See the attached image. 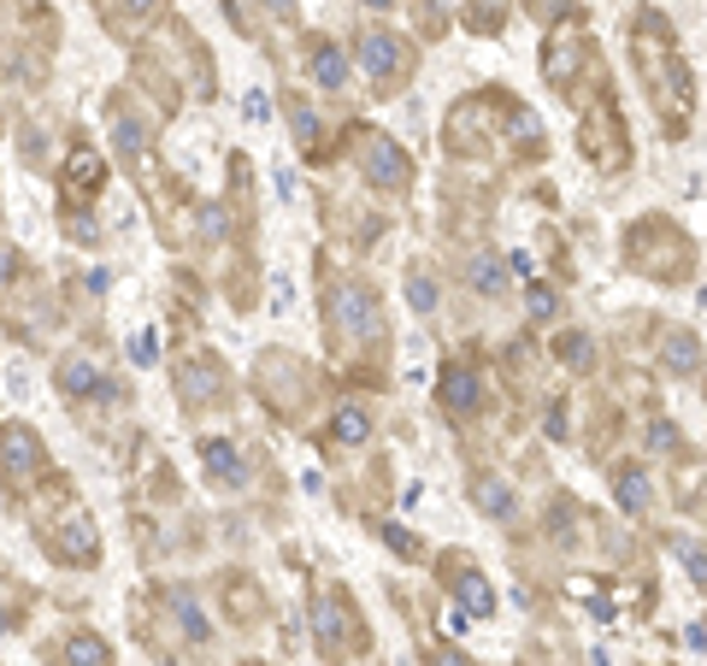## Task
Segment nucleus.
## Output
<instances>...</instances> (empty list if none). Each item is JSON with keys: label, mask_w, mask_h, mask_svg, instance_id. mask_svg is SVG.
<instances>
[{"label": "nucleus", "mask_w": 707, "mask_h": 666, "mask_svg": "<svg viewBox=\"0 0 707 666\" xmlns=\"http://www.w3.org/2000/svg\"><path fill=\"white\" fill-rule=\"evenodd\" d=\"M359 166H366V178L378 183V190H401V183H407V154L389 136H359Z\"/></svg>", "instance_id": "obj_1"}, {"label": "nucleus", "mask_w": 707, "mask_h": 666, "mask_svg": "<svg viewBox=\"0 0 707 666\" xmlns=\"http://www.w3.org/2000/svg\"><path fill=\"white\" fill-rule=\"evenodd\" d=\"M0 467H7V477H19V484H31V477L41 472V443H36L31 425L0 431Z\"/></svg>", "instance_id": "obj_2"}, {"label": "nucleus", "mask_w": 707, "mask_h": 666, "mask_svg": "<svg viewBox=\"0 0 707 666\" xmlns=\"http://www.w3.org/2000/svg\"><path fill=\"white\" fill-rule=\"evenodd\" d=\"M354 53H359V65L371 71V77H395V71H407V41L401 36H389V31H366L354 41Z\"/></svg>", "instance_id": "obj_3"}, {"label": "nucleus", "mask_w": 707, "mask_h": 666, "mask_svg": "<svg viewBox=\"0 0 707 666\" xmlns=\"http://www.w3.org/2000/svg\"><path fill=\"white\" fill-rule=\"evenodd\" d=\"M60 389H65V396H77V401L83 396H112V378H100L83 354H71L65 366H60Z\"/></svg>", "instance_id": "obj_4"}, {"label": "nucleus", "mask_w": 707, "mask_h": 666, "mask_svg": "<svg viewBox=\"0 0 707 666\" xmlns=\"http://www.w3.org/2000/svg\"><path fill=\"white\" fill-rule=\"evenodd\" d=\"M478 401H484L478 372H466V366H449V372H442V408H449V413H472Z\"/></svg>", "instance_id": "obj_5"}, {"label": "nucleus", "mask_w": 707, "mask_h": 666, "mask_svg": "<svg viewBox=\"0 0 707 666\" xmlns=\"http://www.w3.org/2000/svg\"><path fill=\"white\" fill-rule=\"evenodd\" d=\"M454 590H460V602H466L478 619H489V614H496V590L484 584V572H478V567H466V560H454Z\"/></svg>", "instance_id": "obj_6"}, {"label": "nucleus", "mask_w": 707, "mask_h": 666, "mask_svg": "<svg viewBox=\"0 0 707 666\" xmlns=\"http://www.w3.org/2000/svg\"><path fill=\"white\" fill-rule=\"evenodd\" d=\"M200 460H207V472H219V484H242V460L224 437H200Z\"/></svg>", "instance_id": "obj_7"}, {"label": "nucleus", "mask_w": 707, "mask_h": 666, "mask_svg": "<svg viewBox=\"0 0 707 666\" xmlns=\"http://www.w3.org/2000/svg\"><path fill=\"white\" fill-rule=\"evenodd\" d=\"M65 661H71V666H112V649L100 643L95 631H71V637H65Z\"/></svg>", "instance_id": "obj_8"}, {"label": "nucleus", "mask_w": 707, "mask_h": 666, "mask_svg": "<svg viewBox=\"0 0 707 666\" xmlns=\"http://www.w3.org/2000/svg\"><path fill=\"white\" fill-rule=\"evenodd\" d=\"M313 77H319L325 89H342V83H349V60H342L330 41H313Z\"/></svg>", "instance_id": "obj_9"}, {"label": "nucleus", "mask_w": 707, "mask_h": 666, "mask_svg": "<svg viewBox=\"0 0 707 666\" xmlns=\"http://www.w3.org/2000/svg\"><path fill=\"white\" fill-rule=\"evenodd\" d=\"M166 602L178 607V626L190 631L195 643H207V637H212V626H207V614H200V607H195V596H190V590H166Z\"/></svg>", "instance_id": "obj_10"}, {"label": "nucleus", "mask_w": 707, "mask_h": 666, "mask_svg": "<svg viewBox=\"0 0 707 666\" xmlns=\"http://www.w3.org/2000/svg\"><path fill=\"white\" fill-rule=\"evenodd\" d=\"M578 53H584L578 36H560V41H554V53H548V83H554V89H566V77H572V65H578Z\"/></svg>", "instance_id": "obj_11"}, {"label": "nucleus", "mask_w": 707, "mask_h": 666, "mask_svg": "<svg viewBox=\"0 0 707 666\" xmlns=\"http://www.w3.org/2000/svg\"><path fill=\"white\" fill-rule=\"evenodd\" d=\"M501 283H508V271H501L496 254H478V259H472V289H478V295H501Z\"/></svg>", "instance_id": "obj_12"}, {"label": "nucleus", "mask_w": 707, "mask_h": 666, "mask_svg": "<svg viewBox=\"0 0 707 666\" xmlns=\"http://www.w3.org/2000/svg\"><path fill=\"white\" fill-rule=\"evenodd\" d=\"M478 508H484V513L513 519V489H508V484H489V477H478Z\"/></svg>", "instance_id": "obj_13"}, {"label": "nucleus", "mask_w": 707, "mask_h": 666, "mask_svg": "<svg viewBox=\"0 0 707 666\" xmlns=\"http://www.w3.org/2000/svg\"><path fill=\"white\" fill-rule=\"evenodd\" d=\"M89 190H100V159L77 154V159H71V195H89Z\"/></svg>", "instance_id": "obj_14"}, {"label": "nucleus", "mask_w": 707, "mask_h": 666, "mask_svg": "<svg viewBox=\"0 0 707 666\" xmlns=\"http://www.w3.org/2000/svg\"><path fill=\"white\" fill-rule=\"evenodd\" d=\"M613 484H619V501H625L631 513H643V508H648V484H643V472H631V467H625V472L613 477Z\"/></svg>", "instance_id": "obj_15"}, {"label": "nucleus", "mask_w": 707, "mask_h": 666, "mask_svg": "<svg viewBox=\"0 0 707 666\" xmlns=\"http://www.w3.org/2000/svg\"><path fill=\"white\" fill-rule=\"evenodd\" d=\"M696 360H702L696 337H690V330H678V337H672V349H667V366H672V372H696Z\"/></svg>", "instance_id": "obj_16"}, {"label": "nucleus", "mask_w": 707, "mask_h": 666, "mask_svg": "<svg viewBox=\"0 0 707 666\" xmlns=\"http://www.w3.org/2000/svg\"><path fill=\"white\" fill-rule=\"evenodd\" d=\"M337 437H342V443H366V437H371V419L359 413V408H342V413H337Z\"/></svg>", "instance_id": "obj_17"}, {"label": "nucleus", "mask_w": 707, "mask_h": 666, "mask_svg": "<svg viewBox=\"0 0 707 666\" xmlns=\"http://www.w3.org/2000/svg\"><path fill=\"white\" fill-rule=\"evenodd\" d=\"M319 637H325V643H337V637H342V607L337 602H319Z\"/></svg>", "instance_id": "obj_18"}, {"label": "nucleus", "mask_w": 707, "mask_h": 666, "mask_svg": "<svg viewBox=\"0 0 707 666\" xmlns=\"http://www.w3.org/2000/svg\"><path fill=\"white\" fill-rule=\"evenodd\" d=\"M560 354H566V360H572V366H578V372H584V366H596V349H584V342H578V330H572V337L560 342Z\"/></svg>", "instance_id": "obj_19"}, {"label": "nucleus", "mask_w": 707, "mask_h": 666, "mask_svg": "<svg viewBox=\"0 0 707 666\" xmlns=\"http://www.w3.org/2000/svg\"><path fill=\"white\" fill-rule=\"evenodd\" d=\"M413 307H418V313H430V307H437V289H430L425 271H413Z\"/></svg>", "instance_id": "obj_20"}, {"label": "nucleus", "mask_w": 707, "mask_h": 666, "mask_svg": "<svg viewBox=\"0 0 707 666\" xmlns=\"http://www.w3.org/2000/svg\"><path fill=\"white\" fill-rule=\"evenodd\" d=\"M242 112H248L254 124H266V119H271V95H259V89H254V95H248V107H242Z\"/></svg>", "instance_id": "obj_21"}, {"label": "nucleus", "mask_w": 707, "mask_h": 666, "mask_svg": "<svg viewBox=\"0 0 707 666\" xmlns=\"http://www.w3.org/2000/svg\"><path fill=\"white\" fill-rule=\"evenodd\" d=\"M531 313H537V318H548V313H554V295H548L543 283H531Z\"/></svg>", "instance_id": "obj_22"}, {"label": "nucleus", "mask_w": 707, "mask_h": 666, "mask_svg": "<svg viewBox=\"0 0 707 666\" xmlns=\"http://www.w3.org/2000/svg\"><path fill=\"white\" fill-rule=\"evenodd\" d=\"M19 278V254H12V242H0V283Z\"/></svg>", "instance_id": "obj_23"}, {"label": "nucleus", "mask_w": 707, "mask_h": 666, "mask_svg": "<svg viewBox=\"0 0 707 666\" xmlns=\"http://www.w3.org/2000/svg\"><path fill=\"white\" fill-rule=\"evenodd\" d=\"M295 130H301V142H313V136H319V119H313L307 107H295Z\"/></svg>", "instance_id": "obj_24"}, {"label": "nucleus", "mask_w": 707, "mask_h": 666, "mask_svg": "<svg viewBox=\"0 0 707 666\" xmlns=\"http://www.w3.org/2000/svg\"><path fill=\"white\" fill-rule=\"evenodd\" d=\"M148 337H154V330H142V337H136V342H130V354H136V360H142V366H148V360H154V342H148Z\"/></svg>", "instance_id": "obj_25"}, {"label": "nucleus", "mask_w": 707, "mask_h": 666, "mask_svg": "<svg viewBox=\"0 0 707 666\" xmlns=\"http://www.w3.org/2000/svg\"><path fill=\"white\" fill-rule=\"evenodd\" d=\"M154 7H160V0H124V12H130V19H148Z\"/></svg>", "instance_id": "obj_26"}, {"label": "nucleus", "mask_w": 707, "mask_h": 666, "mask_svg": "<svg viewBox=\"0 0 707 666\" xmlns=\"http://www.w3.org/2000/svg\"><path fill=\"white\" fill-rule=\"evenodd\" d=\"M271 12H278V19H290V12H295V0H271Z\"/></svg>", "instance_id": "obj_27"}, {"label": "nucleus", "mask_w": 707, "mask_h": 666, "mask_svg": "<svg viewBox=\"0 0 707 666\" xmlns=\"http://www.w3.org/2000/svg\"><path fill=\"white\" fill-rule=\"evenodd\" d=\"M437 666H466V661H460V655H442V661H437Z\"/></svg>", "instance_id": "obj_28"}, {"label": "nucleus", "mask_w": 707, "mask_h": 666, "mask_svg": "<svg viewBox=\"0 0 707 666\" xmlns=\"http://www.w3.org/2000/svg\"><path fill=\"white\" fill-rule=\"evenodd\" d=\"M366 7H389V0H366Z\"/></svg>", "instance_id": "obj_29"}, {"label": "nucleus", "mask_w": 707, "mask_h": 666, "mask_svg": "<svg viewBox=\"0 0 707 666\" xmlns=\"http://www.w3.org/2000/svg\"><path fill=\"white\" fill-rule=\"evenodd\" d=\"M0 631H7V614H0Z\"/></svg>", "instance_id": "obj_30"}]
</instances>
